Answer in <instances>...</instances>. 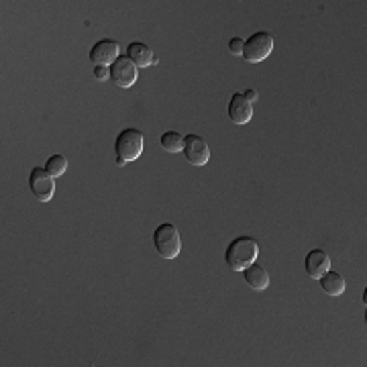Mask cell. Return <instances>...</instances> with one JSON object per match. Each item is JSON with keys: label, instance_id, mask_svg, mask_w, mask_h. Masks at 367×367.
Masks as SVG:
<instances>
[{"label": "cell", "instance_id": "cell-10", "mask_svg": "<svg viewBox=\"0 0 367 367\" xmlns=\"http://www.w3.org/2000/svg\"><path fill=\"white\" fill-rule=\"evenodd\" d=\"M304 268H306V273H308L310 278L318 280L324 271L331 269V257H329V253L322 251V249H312V251L306 255V259H304Z\"/></svg>", "mask_w": 367, "mask_h": 367}, {"label": "cell", "instance_id": "cell-2", "mask_svg": "<svg viewBox=\"0 0 367 367\" xmlns=\"http://www.w3.org/2000/svg\"><path fill=\"white\" fill-rule=\"evenodd\" d=\"M115 151H117V164L124 166L129 161H135L143 153V133L139 129H122L117 135L115 141Z\"/></svg>", "mask_w": 367, "mask_h": 367}, {"label": "cell", "instance_id": "cell-11", "mask_svg": "<svg viewBox=\"0 0 367 367\" xmlns=\"http://www.w3.org/2000/svg\"><path fill=\"white\" fill-rule=\"evenodd\" d=\"M127 57H129L137 68H147V66H151V64L155 62L151 48H147L145 43H139V41L129 43V48H127Z\"/></svg>", "mask_w": 367, "mask_h": 367}, {"label": "cell", "instance_id": "cell-5", "mask_svg": "<svg viewBox=\"0 0 367 367\" xmlns=\"http://www.w3.org/2000/svg\"><path fill=\"white\" fill-rule=\"evenodd\" d=\"M110 82L119 88H131L135 82H137V75H139V68L127 57V55H121L119 59H115L110 66Z\"/></svg>", "mask_w": 367, "mask_h": 367}, {"label": "cell", "instance_id": "cell-1", "mask_svg": "<svg viewBox=\"0 0 367 367\" xmlns=\"http://www.w3.org/2000/svg\"><path fill=\"white\" fill-rule=\"evenodd\" d=\"M259 253V245L251 237H237L233 243L226 247L224 261L233 271H243L251 264H255Z\"/></svg>", "mask_w": 367, "mask_h": 367}, {"label": "cell", "instance_id": "cell-8", "mask_svg": "<svg viewBox=\"0 0 367 367\" xmlns=\"http://www.w3.org/2000/svg\"><path fill=\"white\" fill-rule=\"evenodd\" d=\"M119 57H121V48L113 39H100L90 49V59L94 66H110Z\"/></svg>", "mask_w": 367, "mask_h": 367}, {"label": "cell", "instance_id": "cell-9", "mask_svg": "<svg viewBox=\"0 0 367 367\" xmlns=\"http://www.w3.org/2000/svg\"><path fill=\"white\" fill-rule=\"evenodd\" d=\"M253 117V104L243 96V92L233 94L229 100V119L235 124H247Z\"/></svg>", "mask_w": 367, "mask_h": 367}, {"label": "cell", "instance_id": "cell-12", "mask_svg": "<svg viewBox=\"0 0 367 367\" xmlns=\"http://www.w3.org/2000/svg\"><path fill=\"white\" fill-rule=\"evenodd\" d=\"M243 275H245V282H247V286H249L251 290H257V292H261V290H266V288L269 286L268 271L261 268V266H255V264H251L249 268L243 269Z\"/></svg>", "mask_w": 367, "mask_h": 367}, {"label": "cell", "instance_id": "cell-13", "mask_svg": "<svg viewBox=\"0 0 367 367\" xmlns=\"http://www.w3.org/2000/svg\"><path fill=\"white\" fill-rule=\"evenodd\" d=\"M318 282H320V288H322V292L329 294V296H341L345 292V278H343L339 271H324L320 278H318Z\"/></svg>", "mask_w": 367, "mask_h": 367}, {"label": "cell", "instance_id": "cell-4", "mask_svg": "<svg viewBox=\"0 0 367 367\" xmlns=\"http://www.w3.org/2000/svg\"><path fill=\"white\" fill-rule=\"evenodd\" d=\"M273 49V37L268 31H259V33H253L243 45V57L251 64H259L268 57Z\"/></svg>", "mask_w": 367, "mask_h": 367}, {"label": "cell", "instance_id": "cell-7", "mask_svg": "<svg viewBox=\"0 0 367 367\" xmlns=\"http://www.w3.org/2000/svg\"><path fill=\"white\" fill-rule=\"evenodd\" d=\"M184 155L188 159V164L192 166H206L210 159V149L208 143L198 137V135H186L184 139Z\"/></svg>", "mask_w": 367, "mask_h": 367}, {"label": "cell", "instance_id": "cell-3", "mask_svg": "<svg viewBox=\"0 0 367 367\" xmlns=\"http://www.w3.org/2000/svg\"><path fill=\"white\" fill-rule=\"evenodd\" d=\"M153 245H155L157 255L164 259H175L182 251L180 233L171 222H164L153 231Z\"/></svg>", "mask_w": 367, "mask_h": 367}, {"label": "cell", "instance_id": "cell-17", "mask_svg": "<svg viewBox=\"0 0 367 367\" xmlns=\"http://www.w3.org/2000/svg\"><path fill=\"white\" fill-rule=\"evenodd\" d=\"M94 78H96L98 82L108 80V78H110V70H108V66H94Z\"/></svg>", "mask_w": 367, "mask_h": 367}, {"label": "cell", "instance_id": "cell-18", "mask_svg": "<svg viewBox=\"0 0 367 367\" xmlns=\"http://www.w3.org/2000/svg\"><path fill=\"white\" fill-rule=\"evenodd\" d=\"M243 96L247 98V100H249L251 104H253V102H257V98H259V94H257L255 90H251V88H249V90H245Z\"/></svg>", "mask_w": 367, "mask_h": 367}, {"label": "cell", "instance_id": "cell-6", "mask_svg": "<svg viewBox=\"0 0 367 367\" xmlns=\"http://www.w3.org/2000/svg\"><path fill=\"white\" fill-rule=\"evenodd\" d=\"M29 188L39 202H49L55 192V178L45 168H33L29 175Z\"/></svg>", "mask_w": 367, "mask_h": 367}, {"label": "cell", "instance_id": "cell-14", "mask_svg": "<svg viewBox=\"0 0 367 367\" xmlns=\"http://www.w3.org/2000/svg\"><path fill=\"white\" fill-rule=\"evenodd\" d=\"M184 135H180L178 131H166L164 135H161V139H159V143L161 147L168 151V153H180V151H184Z\"/></svg>", "mask_w": 367, "mask_h": 367}, {"label": "cell", "instance_id": "cell-16", "mask_svg": "<svg viewBox=\"0 0 367 367\" xmlns=\"http://www.w3.org/2000/svg\"><path fill=\"white\" fill-rule=\"evenodd\" d=\"M243 45L245 41L241 37H233V39L229 41V51H231L233 55H243Z\"/></svg>", "mask_w": 367, "mask_h": 367}, {"label": "cell", "instance_id": "cell-15", "mask_svg": "<svg viewBox=\"0 0 367 367\" xmlns=\"http://www.w3.org/2000/svg\"><path fill=\"white\" fill-rule=\"evenodd\" d=\"M45 170H48L53 178H59V175H64L66 170H68V159H66L64 155H51L48 159V164H45Z\"/></svg>", "mask_w": 367, "mask_h": 367}]
</instances>
